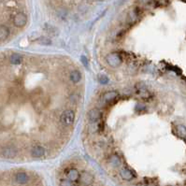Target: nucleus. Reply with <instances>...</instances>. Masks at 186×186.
<instances>
[{"mask_svg":"<svg viewBox=\"0 0 186 186\" xmlns=\"http://www.w3.org/2000/svg\"><path fill=\"white\" fill-rule=\"evenodd\" d=\"M106 60H107L108 65H110L111 67H119L121 65L122 61H123L122 60V57H121L120 53L118 52L110 53L106 57Z\"/></svg>","mask_w":186,"mask_h":186,"instance_id":"obj_6","label":"nucleus"},{"mask_svg":"<svg viewBox=\"0 0 186 186\" xmlns=\"http://www.w3.org/2000/svg\"><path fill=\"white\" fill-rule=\"evenodd\" d=\"M0 153L4 158L7 159H14L17 156V150L14 146L12 145H7L2 147L0 150Z\"/></svg>","mask_w":186,"mask_h":186,"instance_id":"obj_4","label":"nucleus"},{"mask_svg":"<svg viewBox=\"0 0 186 186\" xmlns=\"http://www.w3.org/2000/svg\"><path fill=\"white\" fill-rule=\"evenodd\" d=\"M46 155V150L41 145H35L31 149V156L36 159H40L45 156Z\"/></svg>","mask_w":186,"mask_h":186,"instance_id":"obj_9","label":"nucleus"},{"mask_svg":"<svg viewBox=\"0 0 186 186\" xmlns=\"http://www.w3.org/2000/svg\"><path fill=\"white\" fill-rule=\"evenodd\" d=\"M86 132L89 135H94L98 133V122L97 123H88L86 126Z\"/></svg>","mask_w":186,"mask_h":186,"instance_id":"obj_15","label":"nucleus"},{"mask_svg":"<svg viewBox=\"0 0 186 186\" xmlns=\"http://www.w3.org/2000/svg\"><path fill=\"white\" fill-rule=\"evenodd\" d=\"M119 97L120 95L116 91H108L102 94V97L100 99L107 105H112L114 102H116L118 100Z\"/></svg>","mask_w":186,"mask_h":186,"instance_id":"obj_3","label":"nucleus"},{"mask_svg":"<svg viewBox=\"0 0 186 186\" xmlns=\"http://www.w3.org/2000/svg\"><path fill=\"white\" fill-rule=\"evenodd\" d=\"M107 163H108V165H111V168H118V166H120L122 165V159L117 155H112L108 158Z\"/></svg>","mask_w":186,"mask_h":186,"instance_id":"obj_10","label":"nucleus"},{"mask_svg":"<svg viewBox=\"0 0 186 186\" xmlns=\"http://www.w3.org/2000/svg\"><path fill=\"white\" fill-rule=\"evenodd\" d=\"M60 185H61V186H73L72 182H69L68 179H62L61 182H60Z\"/></svg>","mask_w":186,"mask_h":186,"instance_id":"obj_22","label":"nucleus"},{"mask_svg":"<svg viewBox=\"0 0 186 186\" xmlns=\"http://www.w3.org/2000/svg\"><path fill=\"white\" fill-rule=\"evenodd\" d=\"M40 42L44 45H50L51 43H52V41H51L49 38H46V37H41L40 40Z\"/></svg>","mask_w":186,"mask_h":186,"instance_id":"obj_23","label":"nucleus"},{"mask_svg":"<svg viewBox=\"0 0 186 186\" xmlns=\"http://www.w3.org/2000/svg\"><path fill=\"white\" fill-rule=\"evenodd\" d=\"M10 37V29L6 25H0V42L6 41Z\"/></svg>","mask_w":186,"mask_h":186,"instance_id":"obj_14","label":"nucleus"},{"mask_svg":"<svg viewBox=\"0 0 186 186\" xmlns=\"http://www.w3.org/2000/svg\"><path fill=\"white\" fill-rule=\"evenodd\" d=\"M66 175L67 177V179L69 182H78L80 173L76 168H68V170L66 171Z\"/></svg>","mask_w":186,"mask_h":186,"instance_id":"obj_11","label":"nucleus"},{"mask_svg":"<svg viewBox=\"0 0 186 186\" xmlns=\"http://www.w3.org/2000/svg\"><path fill=\"white\" fill-rule=\"evenodd\" d=\"M80 99H81V97H80L79 94H77L76 93H74V94H70V97H69V101H70V103L73 104V105H75V104L78 103V102L80 101Z\"/></svg>","mask_w":186,"mask_h":186,"instance_id":"obj_17","label":"nucleus"},{"mask_svg":"<svg viewBox=\"0 0 186 186\" xmlns=\"http://www.w3.org/2000/svg\"><path fill=\"white\" fill-rule=\"evenodd\" d=\"M33 107H34L36 111H42L44 110V108H45L44 104L41 103V102H40V101H37L35 104H33Z\"/></svg>","mask_w":186,"mask_h":186,"instance_id":"obj_19","label":"nucleus"},{"mask_svg":"<svg viewBox=\"0 0 186 186\" xmlns=\"http://www.w3.org/2000/svg\"><path fill=\"white\" fill-rule=\"evenodd\" d=\"M176 131L177 133L179 135V136H182L183 138H185V135H186V131H185V127L182 126V125H179L176 127Z\"/></svg>","mask_w":186,"mask_h":186,"instance_id":"obj_20","label":"nucleus"},{"mask_svg":"<svg viewBox=\"0 0 186 186\" xmlns=\"http://www.w3.org/2000/svg\"><path fill=\"white\" fill-rule=\"evenodd\" d=\"M87 119L89 123H97L98 121L102 119V111L98 108H94L93 110L89 111L87 113Z\"/></svg>","mask_w":186,"mask_h":186,"instance_id":"obj_7","label":"nucleus"},{"mask_svg":"<svg viewBox=\"0 0 186 186\" xmlns=\"http://www.w3.org/2000/svg\"><path fill=\"white\" fill-rule=\"evenodd\" d=\"M10 63L11 65H14V66H18L22 64L23 60V56L21 55L20 53H12L10 56Z\"/></svg>","mask_w":186,"mask_h":186,"instance_id":"obj_13","label":"nucleus"},{"mask_svg":"<svg viewBox=\"0 0 186 186\" xmlns=\"http://www.w3.org/2000/svg\"><path fill=\"white\" fill-rule=\"evenodd\" d=\"M79 182L84 186H89L91 185L94 182V176L88 171H82L80 177H79Z\"/></svg>","mask_w":186,"mask_h":186,"instance_id":"obj_8","label":"nucleus"},{"mask_svg":"<svg viewBox=\"0 0 186 186\" xmlns=\"http://www.w3.org/2000/svg\"><path fill=\"white\" fill-rule=\"evenodd\" d=\"M98 81H99L100 83H102V84H106V83L108 82V78L106 75L101 74V75L98 76Z\"/></svg>","mask_w":186,"mask_h":186,"instance_id":"obj_21","label":"nucleus"},{"mask_svg":"<svg viewBox=\"0 0 186 186\" xmlns=\"http://www.w3.org/2000/svg\"><path fill=\"white\" fill-rule=\"evenodd\" d=\"M14 179L18 184H25L29 181V177L25 172H17L14 176Z\"/></svg>","mask_w":186,"mask_h":186,"instance_id":"obj_12","label":"nucleus"},{"mask_svg":"<svg viewBox=\"0 0 186 186\" xmlns=\"http://www.w3.org/2000/svg\"><path fill=\"white\" fill-rule=\"evenodd\" d=\"M146 110V106L143 105V104H138L136 106V111H143Z\"/></svg>","mask_w":186,"mask_h":186,"instance_id":"obj_24","label":"nucleus"},{"mask_svg":"<svg viewBox=\"0 0 186 186\" xmlns=\"http://www.w3.org/2000/svg\"><path fill=\"white\" fill-rule=\"evenodd\" d=\"M69 79L73 83H78L81 81V73L79 70H73V71L69 74Z\"/></svg>","mask_w":186,"mask_h":186,"instance_id":"obj_16","label":"nucleus"},{"mask_svg":"<svg viewBox=\"0 0 186 186\" xmlns=\"http://www.w3.org/2000/svg\"><path fill=\"white\" fill-rule=\"evenodd\" d=\"M28 22L27 15L24 14L23 12H17L12 16V23L18 28L24 27Z\"/></svg>","mask_w":186,"mask_h":186,"instance_id":"obj_2","label":"nucleus"},{"mask_svg":"<svg viewBox=\"0 0 186 186\" xmlns=\"http://www.w3.org/2000/svg\"><path fill=\"white\" fill-rule=\"evenodd\" d=\"M136 94L138 95L139 97L141 98H144V99H148L151 97V94L147 91V90H145V91H139V92H136Z\"/></svg>","mask_w":186,"mask_h":186,"instance_id":"obj_18","label":"nucleus"},{"mask_svg":"<svg viewBox=\"0 0 186 186\" xmlns=\"http://www.w3.org/2000/svg\"><path fill=\"white\" fill-rule=\"evenodd\" d=\"M60 121L64 126H71L75 122V112L72 110L63 111L60 116Z\"/></svg>","mask_w":186,"mask_h":186,"instance_id":"obj_1","label":"nucleus"},{"mask_svg":"<svg viewBox=\"0 0 186 186\" xmlns=\"http://www.w3.org/2000/svg\"><path fill=\"white\" fill-rule=\"evenodd\" d=\"M120 176L121 178L124 179V181H132L133 179L137 177L136 172H135L132 168H128L126 165H123L120 168Z\"/></svg>","mask_w":186,"mask_h":186,"instance_id":"obj_5","label":"nucleus"}]
</instances>
